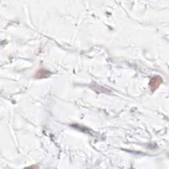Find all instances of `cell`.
Here are the masks:
<instances>
[{"mask_svg": "<svg viewBox=\"0 0 169 169\" xmlns=\"http://www.w3.org/2000/svg\"><path fill=\"white\" fill-rule=\"evenodd\" d=\"M162 82V79L161 77H155L153 78L150 82V87L153 90H155L157 87L160 85V84Z\"/></svg>", "mask_w": 169, "mask_h": 169, "instance_id": "obj_1", "label": "cell"}]
</instances>
